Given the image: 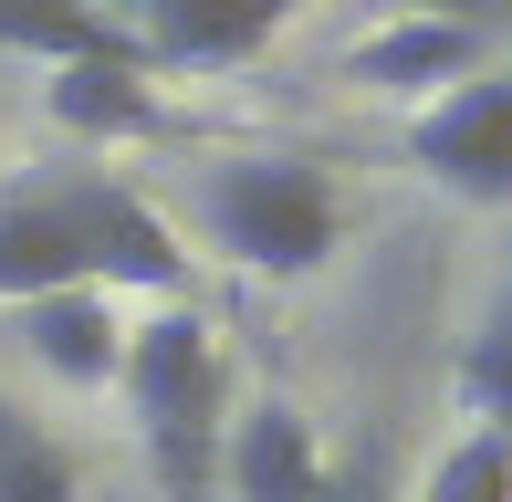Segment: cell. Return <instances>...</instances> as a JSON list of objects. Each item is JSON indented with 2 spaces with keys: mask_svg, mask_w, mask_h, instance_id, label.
<instances>
[{
  "mask_svg": "<svg viewBox=\"0 0 512 502\" xmlns=\"http://www.w3.org/2000/svg\"><path fill=\"white\" fill-rule=\"evenodd\" d=\"M199 231L241 272L304 283V272H324V251H335V178L314 157H220L199 178Z\"/></svg>",
  "mask_w": 512,
  "mask_h": 502,
  "instance_id": "7a4b0ae2",
  "label": "cell"
},
{
  "mask_svg": "<svg viewBox=\"0 0 512 502\" xmlns=\"http://www.w3.org/2000/svg\"><path fill=\"white\" fill-rule=\"evenodd\" d=\"M314 502H377V482H366V471H335V482H324Z\"/></svg>",
  "mask_w": 512,
  "mask_h": 502,
  "instance_id": "9a60e30c",
  "label": "cell"
},
{
  "mask_svg": "<svg viewBox=\"0 0 512 502\" xmlns=\"http://www.w3.org/2000/svg\"><path fill=\"white\" fill-rule=\"evenodd\" d=\"M418 502H512V440L460 429V440L429 461V492H418Z\"/></svg>",
  "mask_w": 512,
  "mask_h": 502,
  "instance_id": "5bb4252c",
  "label": "cell"
},
{
  "mask_svg": "<svg viewBox=\"0 0 512 502\" xmlns=\"http://www.w3.org/2000/svg\"><path fill=\"white\" fill-rule=\"evenodd\" d=\"M377 11H408V0H377Z\"/></svg>",
  "mask_w": 512,
  "mask_h": 502,
  "instance_id": "2e32d148",
  "label": "cell"
},
{
  "mask_svg": "<svg viewBox=\"0 0 512 502\" xmlns=\"http://www.w3.org/2000/svg\"><path fill=\"white\" fill-rule=\"evenodd\" d=\"M460 408H471V429L512 440V293L492 304V325L471 335V356H460Z\"/></svg>",
  "mask_w": 512,
  "mask_h": 502,
  "instance_id": "4fadbf2b",
  "label": "cell"
},
{
  "mask_svg": "<svg viewBox=\"0 0 512 502\" xmlns=\"http://www.w3.org/2000/svg\"><path fill=\"white\" fill-rule=\"evenodd\" d=\"M0 53L32 63H147L126 21H105L95 0H0Z\"/></svg>",
  "mask_w": 512,
  "mask_h": 502,
  "instance_id": "8fae6325",
  "label": "cell"
},
{
  "mask_svg": "<svg viewBox=\"0 0 512 502\" xmlns=\"http://www.w3.org/2000/svg\"><path fill=\"white\" fill-rule=\"evenodd\" d=\"M408 157L450 199H512V74H460L429 95L408 116Z\"/></svg>",
  "mask_w": 512,
  "mask_h": 502,
  "instance_id": "3957f363",
  "label": "cell"
},
{
  "mask_svg": "<svg viewBox=\"0 0 512 502\" xmlns=\"http://www.w3.org/2000/svg\"><path fill=\"white\" fill-rule=\"evenodd\" d=\"M304 0H136V53L147 74H220L251 63Z\"/></svg>",
  "mask_w": 512,
  "mask_h": 502,
  "instance_id": "5b68a950",
  "label": "cell"
},
{
  "mask_svg": "<svg viewBox=\"0 0 512 502\" xmlns=\"http://www.w3.org/2000/svg\"><path fill=\"white\" fill-rule=\"evenodd\" d=\"M115 398L136 408V440H147L157 502H209V492H220V429H230V398H220V335H209L189 304H178V314H147V325H126Z\"/></svg>",
  "mask_w": 512,
  "mask_h": 502,
  "instance_id": "6da1fadb",
  "label": "cell"
},
{
  "mask_svg": "<svg viewBox=\"0 0 512 502\" xmlns=\"http://www.w3.org/2000/svg\"><path fill=\"white\" fill-rule=\"evenodd\" d=\"M481 63H492V32L439 21V11H387V32H366L356 53H345V74L377 84V95H439V84L481 74Z\"/></svg>",
  "mask_w": 512,
  "mask_h": 502,
  "instance_id": "ba28073f",
  "label": "cell"
},
{
  "mask_svg": "<svg viewBox=\"0 0 512 502\" xmlns=\"http://www.w3.org/2000/svg\"><path fill=\"white\" fill-rule=\"evenodd\" d=\"M42 105H53V126L84 136V147H136V136L168 126V105H157L147 63H53Z\"/></svg>",
  "mask_w": 512,
  "mask_h": 502,
  "instance_id": "30bf717a",
  "label": "cell"
},
{
  "mask_svg": "<svg viewBox=\"0 0 512 502\" xmlns=\"http://www.w3.org/2000/svg\"><path fill=\"white\" fill-rule=\"evenodd\" d=\"M324 482H335V461H324L314 419L293 398H251L220 429V492L230 502H314Z\"/></svg>",
  "mask_w": 512,
  "mask_h": 502,
  "instance_id": "8992f818",
  "label": "cell"
},
{
  "mask_svg": "<svg viewBox=\"0 0 512 502\" xmlns=\"http://www.w3.org/2000/svg\"><path fill=\"white\" fill-rule=\"evenodd\" d=\"M21 346L63 387H115V367H126V314H115V293H95V283L32 293V304H21Z\"/></svg>",
  "mask_w": 512,
  "mask_h": 502,
  "instance_id": "9c48e42d",
  "label": "cell"
},
{
  "mask_svg": "<svg viewBox=\"0 0 512 502\" xmlns=\"http://www.w3.org/2000/svg\"><path fill=\"white\" fill-rule=\"evenodd\" d=\"M84 231H95V283L105 293H178L189 283L178 231L126 189V178H105V168H84Z\"/></svg>",
  "mask_w": 512,
  "mask_h": 502,
  "instance_id": "52a82bcc",
  "label": "cell"
},
{
  "mask_svg": "<svg viewBox=\"0 0 512 502\" xmlns=\"http://www.w3.org/2000/svg\"><path fill=\"white\" fill-rule=\"evenodd\" d=\"M74 450L32 419L21 398H0V502H74Z\"/></svg>",
  "mask_w": 512,
  "mask_h": 502,
  "instance_id": "7c38bea8",
  "label": "cell"
},
{
  "mask_svg": "<svg viewBox=\"0 0 512 502\" xmlns=\"http://www.w3.org/2000/svg\"><path fill=\"white\" fill-rule=\"evenodd\" d=\"M74 283H95V231H84V168H63L0 199V304L74 293Z\"/></svg>",
  "mask_w": 512,
  "mask_h": 502,
  "instance_id": "277c9868",
  "label": "cell"
}]
</instances>
